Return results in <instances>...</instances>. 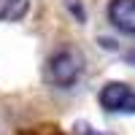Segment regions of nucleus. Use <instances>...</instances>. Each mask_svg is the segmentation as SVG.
I'll use <instances>...</instances> for the list:
<instances>
[{
	"mask_svg": "<svg viewBox=\"0 0 135 135\" xmlns=\"http://www.w3.org/2000/svg\"><path fill=\"white\" fill-rule=\"evenodd\" d=\"M81 68H84L81 54L76 49H70V46H65V49L54 51L49 57V78L57 86H73L78 73H81Z\"/></svg>",
	"mask_w": 135,
	"mask_h": 135,
	"instance_id": "obj_1",
	"label": "nucleus"
},
{
	"mask_svg": "<svg viewBox=\"0 0 135 135\" xmlns=\"http://www.w3.org/2000/svg\"><path fill=\"white\" fill-rule=\"evenodd\" d=\"M65 6L73 11V16H76L78 22H84V19H86V14H84V6L78 3V0H65Z\"/></svg>",
	"mask_w": 135,
	"mask_h": 135,
	"instance_id": "obj_5",
	"label": "nucleus"
},
{
	"mask_svg": "<svg viewBox=\"0 0 135 135\" xmlns=\"http://www.w3.org/2000/svg\"><path fill=\"white\" fill-rule=\"evenodd\" d=\"M30 0H0V22H19L27 14Z\"/></svg>",
	"mask_w": 135,
	"mask_h": 135,
	"instance_id": "obj_4",
	"label": "nucleus"
},
{
	"mask_svg": "<svg viewBox=\"0 0 135 135\" xmlns=\"http://www.w3.org/2000/svg\"><path fill=\"white\" fill-rule=\"evenodd\" d=\"M100 105L111 114H135V89L122 81H108L100 89Z\"/></svg>",
	"mask_w": 135,
	"mask_h": 135,
	"instance_id": "obj_2",
	"label": "nucleus"
},
{
	"mask_svg": "<svg viewBox=\"0 0 135 135\" xmlns=\"http://www.w3.org/2000/svg\"><path fill=\"white\" fill-rule=\"evenodd\" d=\"M108 19L114 22V27L135 35V0H111L108 6Z\"/></svg>",
	"mask_w": 135,
	"mask_h": 135,
	"instance_id": "obj_3",
	"label": "nucleus"
}]
</instances>
